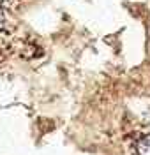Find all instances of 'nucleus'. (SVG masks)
<instances>
[{
    "mask_svg": "<svg viewBox=\"0 0 150 155\" xmlns=\"http://www.w3.org/2000/svg\"><path fill=\"white\" fill-rule=\"evenodd\" d=\"M5 23H7V19H5V14H4V11L0 9V30L5 28Z\"/></svg>",
    "mask_w": 150,
    "mask_h": 155,
    "instance_id": "obj_2",
    "label": "nucleus"
},
{
    "mask_svg": "<svg viewBox=\"0 0 150 155\" xmlns=\"http://www.w3.org/2000/svg\"><path fill=\"white\" fill-rule=\"evenodd\" d=\"M134 152H136V155H150V134L140 136L136 139Z\"/></svg>",
    "mask_w": 150,
    "mask_h": 155,
    "instance_id": "obj_1",
    "label": "nucleus"
},
{
    "mask_svg": "<svg viewBox=\"0 0 150 155\" xmlns=\"http://www.w3.org/2000/svg\"><path fill=\"white\" fill-rule=\"evenodd\" d=\"M14 0H0V7H5V5H11Z\"/></svg>",
    "mask_w": 150,
    "mask_h": 155,
    "instance_id": "obj_3",
    "label": "nucleus"
}]
</instances>
